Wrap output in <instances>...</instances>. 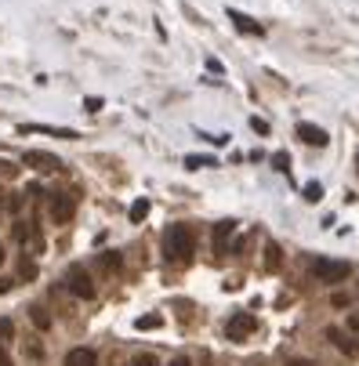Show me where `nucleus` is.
Instances as JSON below:
<instances>
[{
	"label": "nucleus",
	"mask_w": 359,
	"mask_h": 366,
	"mask_svg": "<svg viewBox=\"0 0 359 366\" xmlns=\"http://www.w3.org/2000/svg\"><path fill=\"white\" fill-rule=\"evenodd\" d=\"M193 250H196V236L189 225H171L163 232V257L171 265H185L193 257Z\"/></svg>",
	"instance_id": "f257e3e1"
},
{
	"label": "nucleus",
	"mask_w": 359,
	"mask_h": 366,
	"mask_svg": "<svg viewBox=\"0 0 359 366\" xmlns=\"http://www.w3.org/2000/svg\"><path fill=\"white\" fill-rule=\"evenodd\" d=\"M309 272L312 279H320V283H345V279L352 276V265L348 262H334V257H312L309 262Z\"/></svg>",
	"instance_id": "f03ea898"
},
{
	"label": "nucleus",
	"mask_w": 359,
	"mask_h": 366,
	"mask_svg": "<svg viewBox=\"0 0 359 366\" xmlns=\"http://www.w3.org/2000/svg\"><path fill=\"white\" fill-rule=\"evenodd\" d=\"M62 283H66V290L73 297H83V301L95 297V283H91V276H88V269H83V265H69V272H66Z\"/></svg>",
	"instance_id": "7ed1b4c3"
},
{
	"label": "nucleus",
	"mask_w": 359,
	"mask_h": 366,
	"mask_svg": "<svg viewBox=\"0 0 359 366\" xmlns=\"http://www.w3.org/2000/svg\"><path fill=\"white\" fill-rule=\"evenodd\" d=\"M73 210H76V200L69 196V192H51L48 196V214H51L55 225H66L73 218Z\"/></svg>",
	"instance_id": "20e7f679"
},
{
	"label": "nucleus",
	"mask_w": 359,
	"mask_h": 366,
	"mask_svg": "<svg viewBox=\"0 0 359 366\" xmlns=\"http://www.w3.org/2000/svg\"><path fill=\"white\" fill-rule=\"evenodd\" d=\"M258 330V319L250 316V312H236L229 323H225V337L229 341H243L247 334H255Z\"/></svg>",
	"instance_id": "39448f33"
},
{
	"label": "nucleus",
	"mask_w": 359,
	"mask_h": 366,
	"mask_svg": "<svg viewBox=\"0 0 359 366\" xmlns=\"http://www.w3.org/2000/svg\"><path fill=\"white\" fill-rule=\"evenodd\" d=\"M294 135H298L305 145H312V149H323V145L330 142V135L323 131V127H316V123H309V120H302L298 127H294Z\"/></svg>",
	"instance_id": "423d86ee"
},
{
	"label": "nucleus",
	"mask_w": 359,
	"mask_h": 366,
	"mask_svg": "<svg viewBox=\"0 0 359 366\" xmlns=\"http://www.w3.org/2000/svg\"><path fill=\"white\" fill-rule=\"evenodd\" d=\"M15 240L22 243V247H29L33 254H40V250H44V240H40V229H36L33 222H18V225H15Z\"/></svg>",
	"instance_id": "0eeeda50"
},
{
	"label": "nucleus",
	"mask_w": 359,
	"mask_h": 366,
	"mask_svg": "<svg viewBox=\"0 0 359 366\" xmlns=\"http://www.w3.org/2000/svg\"><path fill=\"white\" fill-rule=\"evenodd\" d=\"M18 135H51V138H80L73 127H51V123H22L18 127Z\"/></svg>",
	"instance_id": "6e6552de"
},
{
	"label": "nucleus",
	"mask_w": 359,
	"mask_h": 366,
	"mask_svg": "<svg viewBox=\"0 0 359 366\" xmlns=\"http://www.w3.org/2000/svg\"><path fill=\"white\" fill-rule=\"evenodd\" d=\"M22 163L33 167V170H58L62 160L51 156V153H40V149H29V153H22Z\"/></svg>",
	"instance_id": "1a4fd4ad"
},
{
	"label": "nucleus",
	"mask_w": 359,
	"mask_h": 366,
	"mask_svg": "<svg viewBox=\"0 0 359 366\" xmlns=\"http://www.w3.org/2000/svg\"><path fill=\"white\" fill-rule=\"evenodd\" d=\"M225 15L232 18V22H236V29H240V33H250V36H265V26H262V22H255V18H250V15H243V11H236V8H229Z\"/></svg>",
	"instance_id": "9d476101"
},
{
	"label": "nucleus",
	"mask_w": 359,
	"mask_h": 366,
	"mask_svg": "<svg viewBox=\"0 0 359 366\" xmlns=\"http://www.w3.org/2000/svg\"><path fill=\"white\" fill-rule=\"evenodd\" d=\"M327 341H334V348H337V352H345L348 359H352V355H359V348L348 341V334H345L341 327H327Z\"/></svg>",
	"instance_id": "9b49d317"
},
{
	"label": "nucleus",
	"mask_w": 359,
	"mask_h": 366,
	"mask_svg": "<svg viewBox=\"0 0 359 366\" xmlns=\"http://www.w3.org/2000/svg\"><path fill=\"white\" fill-rule=\"evenodd\" d=\"M66 366H98V355H95V348H69Z\"/></svg>",
	"instance_id": "f8f14e48"
},
{
	"label": "nucleus",
	"mask_w": 359,
	"mask_h": 366,
	"mask_svg": "<svg viewBox=\"0 0 359 366\" xmlns=\"http://www.w3.org/2000/svg\"><path fill=\"white\" fill-rule=\"evenodd\" d=\"M232 229H236L232 222H218V225H215V250H218V254H225V243H229Z\"/></svg>",
	"instance_id": "ddd939ff"
},
{
	"label": "nucleus",
	"mask_w": 359,
	"mask_h": 366,
	"mask_svg": "<svg viewBox=\"0 0 359 366\" xmlns=\"http://www.w3.org/2000/svg\"><path fill=\"white\" fill-rule=\"evenodd\" d=\"M280 265H283V250H280V243H265V269L276 272Z\"/></svg>",
	"instance_id": "4468645a"
},
{
	"label": "nucleus",
	"mask_w": 359,
	"mask_h": 366,
	"mask_svg": "<svg viewBox=\"0 0 359 366\" xmlns=\"http://www.w3.org/2000/svg\"><path fill=\"white\" fill-rule=\"evenodd\" d=\"M29 319H33L36 330H48V327H51V316H48L44 305H33V309H29Z\"/></svg>",
	"instance_id": "2eb2a0df"
},
{
	"label": "nucleus",
	"mask_w": 359,
	"mask_h": 366,
	"mask_svg": "<svg viewBox=\"0 0 359 366\" xmlns=\"http://www.w3.org/2000/svg\"><path fill=\"white\" fill-rule=\"evenodd\" d=\"M185 167L189 170H203V167H218L215 156H185Z\"/></svg>",
	"instance_id": "dca6fc26"
},
{
	"label": "nucleus",
	"mask_w": 359,
	"mask_h": 366,
	"mask_svg": "<svg viewBox=\"0 0 359 366\" xmlns=\"http://www.w3.org/2000/svg\"><path fill=\"white\" fill-rule=\"evenodd\" d=\"M145 214H149V200H135V203H131V214H128V218L138 225V222H145Z\"/></svg>",
	"instance_id": "f3484780"
},
{
	"label": "nucleus",
	"mask_w": 359,
	"mask_h": 366,
	"mask_svg": "<svg viewBox=\"0 0 359 366\" xmlns=\"http://www.w3.org/2000/svg\"><path fill=\"white\" fill-rule=\"evenodd\" d=\"M305 200H309V203H320V200H323V185H320V182H309V185H305Z\"/></svg>",
	"instance_id": "a211bd4d"
},
{
	"label": "nucleus",
	"mask_w": 359,
	"mask_h": 366,
	"mask_svg": "<svg viewBox=\"0 0 359 366\" xmlns=\"http://www.w3.org/2000/svg\"><path fill=\"white\" fill-rule=\"evenodd\" d=\"M135 327H138V330H156V327H163V319H160V316H142Z\"/></svg>",
	"instance_id": "6ab92c4d"
},
{
	"label": "nucleus",
	"mask_w": 359,
	"mask_h": 366,
	"mask_svg": "<svg viewBox=\"0 0 359 366\" xmlns=\"http://www.w3.org/2000/svg\"><path fill=\"white\" fill-rule=\"evenodd\" d=\"M11 337H15V323L4 316V319H0V344H8Z\"/></svg>",
	"instance_id": "aec40b11"
},
{
	"label": "nucleus",
	"mask_w": 359,
	"mask_h": 366,
	"mask_svg": "<svg viewBox=\"0 0 359 366\" xmlns=\"http://www.w3.org/2000/svg\"><path fill=\"white\" fill-rule=\"evenodd\" d=\"M102 269H105V272H116V269H120V254H116V250L102 254Z\"/></svg>",
	"instance_id": "412c9836"
},
{
	"label": "nucleus",
	"mask_w": 359,
	"mask_h": 366,
	"mask_svg": "<svg viewBox=\"0 0 359 366\" xmlns=\"http://www.w3.org/2000/svg\"><path fill=\"white\" fill-rule=\"evenodd\" d=\"M272 167H276L280 175H287V170H290V156L287 153H276V156H272Z\"/></svg>",
	"instance_id": "4be33fe9"
},
{
	"label": "nucleus",
	"mask_w": 359,
	"mask_h": 366,
	"mask_svg": "<svg viewBox=\"0 0 359 366\" xmlns=\"http://www.w3.org/2000/svg\"><path fill=\"white\" fill-rule=\"evenodd\" d=\"M131 366H156V355L142 352V355H135V359H131Z\"/></svg>",
	"instance_id": "5701e85b"
},
{
	"label": "nucleus",
	"mask_w": 359,
	"mask_h": 366,
	"mask_svg": "<svg viewBox=\"0 0 359 366\" xmlns=\"http://www.w3.org/2000/svg\"><path fill=\"white\" fill-rule=\"evenodd\" d=\"M83 109H88V113H98V109H102V98H88V102H83Z\"/></svg>",
	"instance_id": "b1692460"
},
{
	"label": "nucleus",
	"mask_w": 359,
	"mask_h": 366,
	"mask_svg": "<svg viewBox=\"0 0 359 366\" xmlns=\"http://www.w3.org/2000/svg\"><path fill=\"white\" fill-rule=\"evenodd\" d=\"M250 127H255V131H258V135H269V123H265V120H258V116H255V120H250Z\"/></svg>",
	"instance_id": "393cba45"
},
{
	"label": "nucleus",
	"mask_w": 359,
	"mask_h": 366,
	"mask_svg": "<svg viewBox=\"0 0 359 366\" xmlns=\"http://www.w3.org/2000/svg\"><path fill=\"white\" fill-rule=\"evenodd\" d=\"M348 330L359 337V312H352V316H348Z\"/></svg>",
	"instance_id": "a878e982"
},
{
	"label": "nucleus",
	"mask_w": 359,
	"mask_h": 366,
	"mask_svg": "<svg viewBox=\"0 0 359 366\" xmlns=\"http://www.w3.org/2000/svg\"><path fill=\"white\" fill-rule=\"evenodd\" d=\"M207 69H210V73H225V69H222V62H218V58H207Z\"/></svg>",
	"instance_id": "bb28decb"
},
{
	"label": "nucleus",
	"mask_w": 359,
	"mask_h": 366,
	"mask_svg": "<svg viewBox=\"0 0 359 366\" xmlns=\"http://www.w3.org/2000/svg\"><path fill=\"white\" fill-rule=\"evenodd\" d=\"M287 366H316V362H309V359H287Z\"/></svg>",
	"instance_id": "cd10ccee"
},
{
	"label": "nucleus",
	"mask_w": 359,
	"mask_h": 366,
	"mask_svg": "<svg viewBox=\"0 0 359 366\" xmlns=\"http://www.w3.org/2000/svg\"><path fill=\"white\" fill-rule=\"evenodd\" d=\"M11 290V279H0V294H8Z\"/></svg>",
	"instance_id": "c85d7f7f"
},
{
	"label": "nucleus",
	"mask_w": 359,
	"mask_h": 366,
	"mask_svg": "<svg viewBox=\"0 0 359 366\" xmlns=\"http://www.w3.org/2000/svg\"><path fill=\"white\" fill-rule=\"evenodd\" d=\"M171 366H193V362H189V359H185V355H178V359H175V362H171Z\"/></svg>",
	"instance_id": "c756f323"
},
{
	"label": "nucleus",
	"mask_w": 359,
	"mask_h": 366,
	"mask_svg": "<svg viewBox=\"0 0 359 366\" xmlns=\"http://www.w3.org/2000/svg\"><path fill=\"white\" fill-rule=\"evenodd\" d=\"M0 218H4V196H0Z\"/></svg>",
	"instance_id": "7c9ffc66"
},
{
	"label": "nucleus",
	"mask_w": 359,
	"mask_h": 366,
	"mask_svg": "<svg viewBox=\"0 0 359 366\" xmlns=\"http://www.w3.org/2000/svg\"><path fill=\"white\" fill-rule=\"evenodd\" d=\"M0 265H4V250H0Z\"/></svg>",
	"instance_id": "2f4dec72"
},
{
	"label": "nucleus",
	"mask_w": 359,
	"mask_h": 366,
	"mask_svg": "<svg viewBox=\"0 0 359 366\" xmlns=\"http://www.w3.org/2000/svg\"><path fill=\"white\" fill-rule=\"evenodd\" d=\"M355 163H359V153H355Z\"/></svg>",
	"instance_id": "473e14b6"
}]
</instances>
